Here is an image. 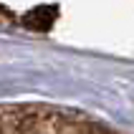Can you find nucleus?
I'll use <instances>...</instances> for the list:
<instances>
[{
	"instance_id": "obj_1",
	"label": "nucleus",
	"mask_w": 134,
	"mask_h": 134,
	"mask_svg": "<svg viewBox=\"0 0 134 134\" xmlns=\"http://www.w3.org/2000/svg\"><path fill=\"white\" fill-rule=\"evenodd\" d=\"M56 20V8H36L25 15V25L28 28H36V30H48Z\"/></svg>"
}]
</instances>
